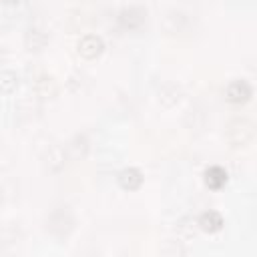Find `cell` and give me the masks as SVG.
<instances>
[{"label":"cell","instance_id":"obj_1","mask_svg":"<svg viewBox=\"0 0 257 257\" xmlns=\"http://www.w3.org/2000/svg\"><path fill=\"white\" fill-rule=\"evenodd\" d=\"M253 137H255V124L249 118H235L227 126V139L235 149H243L251 145Z\"/></svg>","mask_w":257,"mask_h":257},{"label":"cell","instance_id":"obj_2","mask_svg":"<svg viewBox=\"0 0 257 257\" xmlns=\"http://www.w3.org/2000/svg\"><path fill=\"white\" fill-rule=\"evenodd\" d=\"M102 50H104V40H102V36L96 34V32H86V34H82V36L78 38V42H76V52H78L82 58H86V60L96 58Z\"/></svg>","mask_w":257,"mask_h":257},{"label":"cell","instance_id":"obj_3","mask_svg":"<svg viewBox=\"0 0 257 257\" xmlns=\"http://www.w3.org/2000/svg\"><path fill=\"white\" fill-rule=\"evenodd\" d=\"M253 96V86L245 78H235L225 86V98L231 104H245Z\"/></svg>","mask_w":257,"mask_h":257},{"label":"cell","instance_id":"obj_4","mask_svg":"<svg viewBox=\"0 0 257 257\" xmlns=\"http://www.w3.org/2000/svg\"><path fill=\"white\" fill-rule=\"evenodd\" d=\"M147 18V8H143L141 4H126L118 10V22L120 26L133 30V28H139Z\"/></svg>","mask_w":257,"mask_h":257},{"label":"cell","instance_id":"obj_5","mask_svg":"<svg viewBox=\"0 0 257 257\" xmlns=\"http://www.w3.org/2000/svg\"><path fill=\"white\" fill-rule=\"evenodd\" d=\"M223 225H225L223 215L219 211H215V209H209V211L201 213L199 219H197V227L201 231H205V233H217V231L223 229Z\"/></svg>","mask_w":257,"mask_h":257},{"label":"cell","instance_id":"obj_6","mask_svg":"<svg viewBox=\"0 0 257 257\" xmlns=\"http://www.w3.org/2000/svg\"><path fill=\"white\" fill-rule=\"evenodd\" d=\"M227 179H229V175H227V171H225L221 165H211V167H207L205 173H203L205 185H207L209 189H213V191L223 189L225 183H227Z\"/></svg>","mask_w":257,"mask_h":257},{"label":"cell","instance_id":"obj_7","mask_svg":"<svg viewBox=\"0 0 257 257\" xmlns=\"http://www.w3.org/2000/svg\"><path fill=\"white\" fill-rule=\"evenodd\" d=\"M116 181H118V185H120L124 191H137V189L143 185V173H141V169H137V167H124V169L118 173Z\"/></svg>","mask_w":257,"mask_h":257},{"label":"cell","instance_id":"obj_8","mask_svg":"<svg viewBox=\"0 0 257 257\" xmlns=\"http://www.w3.org/2000/svg\"><path fill=\"white\" fill-rule=\"evenodd\" d=\"M48 42V32L42 26H30L24 32V46L28 50H40Z\"/></svg>","mask_w":257,"mask_h":257},{"label":"cell","instance_id":"obj_9","mask_svg":"<svg viewBox=\"0 0 257 257\" xmlns=\"http://www.w3.org/2000/svg\"><path fill=\"white\" fill-rule=\"evenodd\" d=\"M34 90H36L38 96H54L56 90H58V84H56L52 74L40 72V74L34 76Z\"/></svg>","mask_w":257,"mask_h":257},{"label":"cell","instance_id":"obj_10","mask_svg":"<svg viewBox=\"0 0 257 257\" xmlns=\"http://www.w3.org/2000/svg\"><path fill=\"white\" fill-rule=\"evenodd\" d=\"M20 84V76L10 70V68H4L0 70V94H12Z\"/></svg>","mask_w":257,"mask_h":257},{"label":"cell","instance_id":"obj_11","mask_svg":"<svg viewBox=\"0 0 257 257\" xmlns=\"http://www.w3.org/2000/svg\"><path fill=\"white\" fill-rule=\"evenodd\" d=\"M179 94H181L179 86H177V84H173V82H167V84L159 90V100H161L163 104L171 106V104H175V102L179 100Z\"/></svg>","mask_w":257,"mask_h":257},{"label":"cell","instance_id":"obj_12","mask_svg":"<svg viewBox=\"0 0 257 257\" xmlns=\"http://www.w3.org/2000/svg\"><path fill=\"white\" fill-rule=\"evenodd\" d=\"M195 225H197V221H193V219H183L181 225H179V229H183L185 235H193V233H195Z\"/></svg>","mask_w":257,"mask_h":257},{"label":"cell","instance_id":"obj_13","mask_svg":"<svg viewBox=\"0 0 257 257\" xmlns=\"http://www.w3.org/2000/svg\"><path fill=\"white\" fill-rule=\"evenodd\" d=\"M4 58H6V48L0 44V62H4Z\"/></svg>","mask_w":257,"mask_h":257},{"label":"cell","instance_id":"obj_14","mask_svg":"<svg viewBox=\"0 0 257 257\" xmlns=\"http://www.w3.org/2000/svg\"><path fill=\"white\" fill-rule=\"evenodd\" d=\"M169 257H183V255H169Z\"/></svg>","mask_w":257,"mask_h":257}]
</instances>
